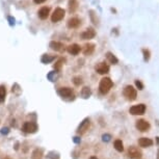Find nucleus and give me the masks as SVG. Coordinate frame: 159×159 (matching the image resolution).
Segmentation results:
<instances>
[{
    "mask_svg": "<svg viewBox=\"0 0 159 159\" xmlns=\"http://www.w3.org/2000/svg\"><path fill=\"white\" fill-rule=\"evenodd\" d=\"M112 85H113V82H112V80L110 79V78H108V77L102 78L100 83H99V90H100V93H101V94H103V95L107 94V93L109 92L110 90H111Z\"/></svg>",
    "mask_w": 159,
    "mask_h": 159,
    "instance_id": "f257e3e1",
    "label": "nucleus"
},
{
    "mask_svg": "<svg viewBox=\"0 0 159 159\" xmlns=\"http://www.w3.org/2000/svg\"><path fill=\"white\" fill-rule=\"evenodd\" d=\"M57 94H58L62 99L71 101V100H74L75 99V95L74 92L71 87H60L58 90H57Z\"/></svg>",
    "mask_w": 159,
    "mask_h": 159,
    "instance_id": "f03ea898",
    "label": "nucleus"
},
{
    "mask_svg": "<svg viewBox=\"0 0 159 159\" xmlns=\"http://www.w3.org/2000/svg\"><path fill=\"white\" fill-rule=\"evenodd\" d=\"M123 95L128 101H134L137 97V92L132 85H127L123 90Z\"/></svg>",
    "mask_w": 159,
    "mask_h": 159,
    "instance_id": "7ed1b4c3",
    "label": "nucleus"
},
{
    "mask_svg": "<svg viewBox=\"0 0 159 159\" xmlns=\"http://www.w3.org/2000/svg\"><path fill=\"white\" fill-rule=\"evenodd\" d=\"M65 11L62 7H57L55 9V11L53 12L52 16H51V21L53 23H57V22L62 21V19L65 18Z\"/></svg>",
    "mask_w": 159,
    "mask_h": 159,
    "instance_id": "20e7f679",
    "label": "nucleus"
},
{
    "mask_svg": "<svg viewBox=\"0 0 159 159\" xmlns=\"http://www.w3.org/2000/svg\"><path fill=\"white\" fill-rule=\"evenodd\" d=\"M146 109H147L146 105L141 103V104L133 105L132 107H130L129 112H130L132 115H143V113L146 112Z\"/></svg>",
    "mask_w": 159,
    "mask_h": 159,
    "instance_id": "39448f33",
    "label": "nucleus"
},
{
    "mask_svg": "<svg viewBox=\"0 0 159 159\" xmlns=\"http://www.w3.org/2000/svg\"><path fill=\"white\" fill-rule=\"evenodd\" d=\"M37 129H39V126L34 122H25L23 127H22V130H23L25 133H29V134L35 133L37 131Z\"/></svg>",
    "mask_w": 159,
    "mask_h": 159,
    "instance_id": "423d86ee",
    "label": "nucleus"
},
{
    "mask_svg": "<svg viewBox=\"0 0 159 159\" xmlns=\"http://www.w3.org/2000/svg\"><path fill=\"white\" fill-rule=\"evenodd\" d=\"M127 155L131 159H140L141 158V151L138 148L134 147V146H131V147L128 148Z\"/></svg>",
    "mask_w": 159,
    "mask_h": 159,
    "instance_id": "0eeeda50",
    "label": "nucleus"
},
{
    "mask_svg": "<svg viewBox=\"0 0 159 159\" xmlns=\"http://www.w3.org/2000/svg\"><path fill=\"white\" fill-rule=\"evenodd\" d=\"M135 127L137 130H140V132H146V131H148L149 129H150V123L148 122V121L146 120H138L136 121V124H135Z\"/></svg>",
    "mask_w": 159,
    "mask_h": 159,
    "instance_id": "6e6552de",
    "label": "nucleus"
},
{
    "mask_svg": "<svg viewBox=\"0 0 159 159\" xmlns=\"http://www.w3.org/2000/svg\"><path fill=\"white\" fill-rule=\"evenodd\" d=\"M90 118H84V120H83L82 122L80 123V125L78 126L77 133H78V134H84V133L88 130V128H90Z\"/></svg>",
    "mask_w": 159,
    "mask_h": 159,
    "instance_id": "1a4fd4ad",
    "label": "nucleus"
},
{
    "mask_svg": "<svg viewBox=\"0 0 159 159\" xmlns=\"http://www.w3.org/2000/svg\"><path fill=\"white\" fill-rule=\"evenodd\" d=\"M95 70L98 74L100 75H105L109 72V65H108L106 62H99L97 65L95 67Z\"/></svg>",
    "mask_w": 159,
    "mask_h": 159,
    "instance_id": "9d476101",
    "label": "nucleus"
},
{
    "mask_svg": "<svg viewBox=\"0 0 159 159\" xmlns=\"http://www.w3.org/2000/svg\"><path fill=\"white\" fill-rule=\"evenodd\" d=\"M96 35V31L94 28H92V27H90V28H87L83 32H81V34H80V37H81L82 40H92L94 39Z\"/></svg>",
    "mask_w": 159,
    "mask_h": 159,
    "instance_id": "9b49d317",
    "label": "nucleus"
},
{
    "mask_svg": "<svg viewBox=\"0 0 159 159\" xmlns=\"http://www.w3.org/2000/svg\"><path fill=\"white\" fill-rule=\"evenodd\" d=\"M80 24H81V21H80V19H78L76 17L70 18L67 22L68 28H77V27H79Z\"/></svg>",
    "mask_w": 159,
    "mask_h": 159,
    "instance_id": "f8f14e48",
    "label": "nucleus"
},
{
    "mask_svg": "<svg viewBox=\"0 0 159 159\" xmlns=\"http://www.w3.org/2000/svg\"><path fill=\"white\" fill-rule=\"evenodd\" d=\"M153 140L151 138H148V137H141L138 140V145L141 148H149L151 146H153Z\"/></svg>",
    "mask_w": 159,
    "mask_h": 159,
    "instance_id": "ddd939ff",
    "label": "nucleus"
},
{
    "mask_svg": "<svg viewBox=\"0 0 159 159\" xmlns=\"http://www.w3.org/2000/svg\"><path fill=\"white\" fill-rule=\"evenodd\" d=\"M50 14V7L48 6H43L42 9H40V11L37 12V15H39V18L42 20H45L49 17Z\"/></svg>",
    "mask_w": 159,
    "mask_h": 159,
    "instance_id": "4468645a",
    "label": "nucleus"
},
{
    "mask_svg": "<svg viewBox=\"0 0 159 159\" xmlns=\"http://www.w3.org/2000/svg\"><path fill=\"white\" fill-rule=\"evenodd\" d=\"M67 51L72 55H77L79 54V52L81 51V48L78 44H72L70 46H68L67 48Z\"/></svg>",
    "mask_w": 159,
    "mask_h": 159,
    "instance_id": "2eb2a0df",
    "label": "nucleus"
},
{
    "mask_svg": "<svg viewBox=\"0 0 159 159\" xmlns=\"http://www.w3.org/2000/svg\"><path fill=\"white\" fill-rule=\"evenodd\" d=\"M96 49V45L92 44V43H88V44H85L84 47H83V54L84 55H92L94 53Z\"/></svg>",
    "mask_w": 159,
    "mask_h": 159,
    "instance_id": "dca6fc26",
    "label": "nucleus"
},
{
    "mask_svg": "<svg viewBox=\"0 0 159 159\" xmlns=\"http://www.w3.org/2000/svg\"><path fill=\"white\" fill-rule=\"evenodd\" d=\"M49 47L51 48L52 50H54V51H62L65 46H64V44H62V43H59V42L52 41V42H50Z\"/></svg>",
    "mask_w": 159,
    "mask_h": 159,
    "instance_id": "f3484780",
    "label": "nucleus"
},
{
    "mask_svg": "<svg viewBox=\"0 0 159 159\" xmlns=\"http://www.w3.org/2000/svg\"><path fill=\"white\" fill-rule=\"evenodd\" d=\"M55 58H56V57H55V55L44 54V55L42 56V58H41V62H43V64L47 65V64H50V62H52Z\"/></svg>",
    "mask_w": 159,
    "mask_h": 159,
    "instance_id": "a211bd4d",
    "label": "nucleus"
},
{
    "mask_svg": "<svg viewBox=\"0 0 159 159\" xmlns=\"http://www.w3.org/2000/svg\"><path fill=\"white\" fill-rule=\"evenodd\" d=\"M43 156H44V153H43V150L42 149H34L32 151V154H31V159H42Z\"/></svg>",
    "mask_w": 159,
    "mask_h": 159,
    "instance_id": "6ab92c4d",
    "label": "nucleus"
},
{
    "mask_svg": "<svg viewBox=\"0 0 159 159\" xmlns=\"http://www.w3.org/2000/svg\"><path fill=\"white\" fill-rule=\"evenodd\" d=\"M68 6H69L70 12H76V9H78V1L77 0H69Z\"/></svg>",
    "mask_w": 159,
    "mask_h": 159,
    "instance_id": "aec40b11",
    "label": "nucleus"
},
{
    "mask_svg": "<svg viewBox=\"0 0 159 159\" xmlns=\"http://www.w3.org/2000/svg\"><path fill=\"white\" fill-rule=\"evenodd\" d=\"M80 95H81V97L83 98V99H87V98H90V95H92V90H90V88L88 87H84L81 90Z\"/></svg>",
    "mask_w": 159,
    "mask_h": 159,
    "instance_id": "412c9836",
    "label": "nucleus"
},
{
    "mask_svg": "<svg viewBox=\"0 0 159 159\" xmlns=\"http://www.w3.org/2000/svg\"><path fill=\"white\" fill-rule=\"evenodd\" d=\"M106 58H107L108 62H109L110 64H112V65H117L118 62V59L117 58V56H115V55H113L111 52H107V53H106Z\"/></svg>",
    "mask_w": 159,
    "mask_h": 159,
    "instance_id": "4be33fe9",
    "label": "nucleus"
},
{
    "mask_svg": "<svg viewBox=\"0 0 159 159\" xmlns=\"http://www.w3.org/2000/svg\"><path fill=\"white\" fill-rule=\"evenodd\" d=\"M115 149L118 151V152H123L124 151V145H123V141L121 140H115Z\"/></svg>",
    "mask_w": 159,
    "mask_h": 159,
    "instance_id": "5701e85b",
    "label": "nucleus"
},
{
    "mask_svg": "<svg viewBox=\"0 0 159 159\" xmlns=\"http://www.w3.org/2000/svg\"><path fill=\"white\" fill-rule=\"evenodd\" d=\"M5 96H6L5 87L4 85H0V103H2L5 100Z\"/></svg>",
    "mask_w": 159,
    "mask_h": 159,
    "instance_id": "b1692460",
    "label": "nucleus"
},
{
    "mask_svg": "<svg viewBox=\"0 0 159 159\" xmlns=\"http://www.w3.org/2000/svg\"><path fill=\"white\" fill-rule=\"evenodd\" d=\"M12 92L14 93L16 96H19L20 94H21L22 90H21V87H20V85L18 84V83H15V84L12 85Z\"/></svg>",
    "mask_w": 159,
    "mask_h": 159,
    "instance_id": "393cba45",
    "label": "nucleus"
},
{
    "mask_svg": "<svg viewBox=\"0 0 159 159\" xmlns=\"http://www.w3.org/2000/svg\"><path fill=\"white\" fill-rule=\"evenodd\" d=\"M64 62H65L64 58H59L56 62H55V65H54V69H55V71L59 72V71L62 70V65H64Z\"/></svg>",
    "mask_w": 159,
    "mask_h": 159,
    "instance_id": "a878e982",
    "label": "nucleus"
},
{
    "mask_svg": "<svg viewBox=\"0 0 159 159\" xmlns=\"http://www.w3.org/2000/svg\"><path fill=\"white\" fill-rule=\"evenodd\" d=\"M143 59H145V62H149V59H150V57H151L150 51H149L148 49H143Z\"/></svg>",
    "mask_w": 159,
    "mask_h": 159,
    "instance_id": "bb28decb",
    "label": "nucleus"
},
{
    "mask_svg": "<svg viewBox=\"0 0 159 159\" xmlns=\"http://www.w3.org/2000/svg\"><path fill=\"white\" fill-rule=\"evenodd\" d=\"M73 83H74L76 87H79L80 84H82V78L79 76H76L73 78Z\"/></svg>",
    "mask_w": 159,
    "mask_h": 159,
    "instance_id": "cd10ccee",
    "label": "nucleus"
},
{
    "mask_svg": "<svg viewBox=\"0 0 159 159\" xmlns=\"http://www.w3.org/2000/svg\"><path fill=\"white\" fill-rule=\"evenodd\" d=\"M135 85H136V87H137L140 90H143V84L141 83L140 80H135Z\"/></svg>",
    "mask_w": 159,
    "mask_h": 159,
    "instance_id": "c85d7f7f",
    "label": "nucleus"
},
{
    "mask_svg": "<svg viewBox=\"0 0 159 159\" xmlns=\"http://www.w3.org/2000/svg\"><path fill=\"white\" fill-rule=\"evenodd\" d=\"M54 75H55V72H51V73H49V74L47 75V77H48V79L50 80V81H54Z\"/></svg>",
    "mask_w": 159,
    "mask_h": 159,
    "instance_id": "c756f323",
    "label": "nucleus"
},
{
    "mask_svg": "<svg viewBox=\"0 0 159 159\" xmlns=\"http://www.w3.org/2000/svg\"><path fill=\"white\" fill-rule=\"evenodd\" d=\"M9 128H2V129L0 130V133H1V134H9Z\"/></svg>",
    "mask_w": 159,
    "mask_h": 159,
    "instance_id": "7c9ffc66",
    "label": "nucleus"
},
{
    "mask_svg": "<svg viewBox=\"0 0 159 159\" xmlns=\"http://www.w3.org/2000/svg\"><path fill=\"white\" fill-rule=\"evenodd\" d=\"M103 140H104V141H109L110 140V135L104 134V135H103Z\"/></svg>",
    "mask_w": 159,
    "mask_h": 159,
    "instance_id": "2f4dec72",
    "label": "nucleus"
},
{
    "mask_svg": "<svg viewBox=\"0 0 159 159\" xmlns=\"http://www.w3.org/2000/svg\"><path fill=\"white\" fill-rule=\"evenodd\" d=\"M7 19H9V24H11V25H14L15 24V19L12 17H7Z\"/></svg>",
    "mask_w": 159,
    "mask_h": 159,
    "instance_id": "473e14b6",
    "label": "nucleus"
},
{
    "mask_svg": "<svg viewBox=\"0 0 159 159\" xmlns=\"http://www.w3.org/2000/svg\"><path fill=\"white\" fill-rule=\"evenodd\" d=\"M45 1H47V0H34V2L35 4H41V3H44Z\"/></svg>",
    "mask_w": 159,
    "mask_h": 159,
    "instance_id": "72a5a7b5",
    "label": "nucleus"
},
{
    "mask_svg": "<svg viewBox=\"0 0 159 159\" xmlns=\"http://www.w3.org/2000/svg\"><path fill=\"white\" fill-rule=\"evenodd\" d=\"M73 140H74V143H80V138L77 137V136H75V137L73 138Z\"/></svg>",
    "mask_w": 159,
    "mask_h": 159,
    "instance_id": "f704fd0d",
    "label": "nucleus"
},
{
    "mask_svg": "<svg viewBox=\"0 0 159 159\" xmlns=\"http://www.w3.org/2000/svg\"><path fill=\"white\" fill-rule=\"evenodd\" d=\"M90 159H98V158L96 157V156H92V157H90Z\"/></svg>",
    "mask_w": 159,
    "mask_h": 159,
    "instance_id": "c9c22d12",
    "label": "nucleus"
},
{
    "mask_svg": "<svg viewBox=\"0 0 159 159\" xmlns=\"http://www.w3.org/2000/svg\"><path fill=\"white\" fill-rule=\"evenodd\" d=\"M2 159H12V158H9V157H7V156H5V157H3Z\"/></svg>",
    "mask_w": 159,
    "mask_h": 159,
    "instance_id": "e433bc0d",
    "label": "nucleus"
},
{
    "mask_svg": "<svg viewBox=\"0 0 159 159\" xmlns=\"http://www.w3.org/2000/svg\"><path fill=\"white\" fill-rule=\"evenodd\" d=\"M157 159H159V149H158V152H157Z\"/></svg>",
    "mask_w": 159,
    "mask_h": 159,
    "instance_id": "4c0bfd02",
    "label": "nucleus"
}]
</instances>
